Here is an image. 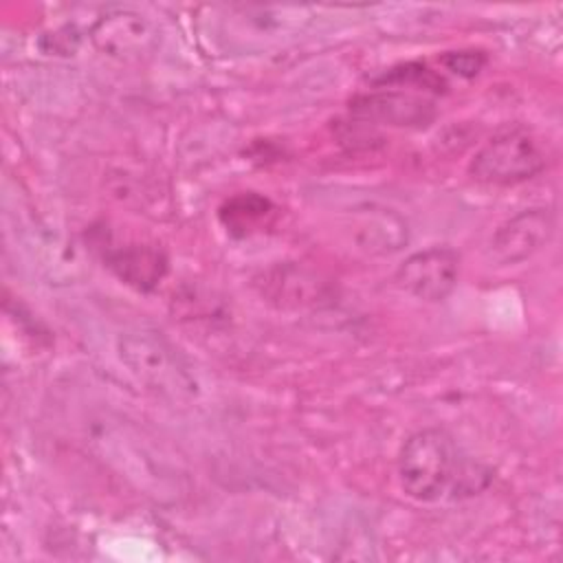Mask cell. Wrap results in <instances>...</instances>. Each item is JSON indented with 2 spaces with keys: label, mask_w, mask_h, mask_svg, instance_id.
<instances>
[{
  "label": "cell",
  "mask_w": 563,
  "mask_h": 563,
  "mask_svg": "<svg viewBox=\"0 0 563 563\" xmlns=\"http://www.w3.org/2000/svg\"><path fill=\"white\" fill-rule=\"evenodd\" d=\"M396 471L402 493L422 504L473 497L493 479L488 466L464 453L453 435L438 427L420 429L402 442Z\"/></svg>",
  "instance_id": "obj_1"
},
{
  "label": "cell",
  "mask_w": 563,
  "mask_h": 563,
  "mask_svg": "<svg viewBox=\"0 0 563 563\" xmlns=\"http://www.w3.org/2000/svg\"><path fill=\"white\" fill-rule=\"evenodd\" d=\"M545 167L537 141L521 128H510L488 139L471 158L468 174L484 185H519Z\"/></svg>",
  "instance_id": "obj_2"
},
{
  "label": "cell",
  "mask_w": 563,
  "mask_h": 563,
  "mask_svg": "<svg viewBox=\"0 0 563 563\" xmlns=\"http://www.w3.org/2000/svg\"><path fill=\"white\" fill-rule=\"evenodd\" d=\"M119 354L141 383L161 394L176 398L191 387L187 367L176 350L152 332L125 334L119 343Z\"/></svg>",
  "instance_id": "obj_3"
},
{
  "label": "cell",
  "mask_w": 563,
  "mask_h": 563,
  "mask_svg": "<svg viewBox=\"0 0 563 563\" xmlns=\"http://www.w3.org/2000/svg\"><path fill=\"white\" fill-rule=\"evenodd\" d=\"M460 277V255L449 246H429L411 253L396 268V284L407 295L438 303L444 301Z\"/></svg>",
  "instance_id": "obj_4"
},
{
  "label": "cell",
  "mask_w": 563,
  "mask_h": 563,
  "mask_svg": "<svg viewBox=\"0 0 563 563\" xmlns=\"http://www.w3.org/2000/svg\"><path fill=\"white\" fill-rule=\"evenodd\" d=\"M554 231V216L545 207H532L501 222L488 244V255L497 266H512L541 251Z\"/></svg>",
  "instance_id": "obj_5"
},
{
  "label": "cell",
  "mask_w": 563,
  "mask_h": 563,
  "mask_svg": "<svg viewBox=\"0 0 563 563\" xmlns=\"http://www.w3.org/2000/svg\"><path fill=\"white\" fill-rule=\"evenodd\" d=\"M354 117L391 125V128H427L435 119V106L427 95L413 90H372L354 97L350 101Z\"/></svg>",
  "instance_id": "obj_6"
},
{
  "label": "cell",
  "mask_w": 563,
  "mask_h": 563,
  "mask_svg": "<svg viewBox=\"0 0 563 563\" xmlns=\"http://www.w3.org/2000/svg\"><path fill=\"white\" fill-rule=\"evenodd\" d=\"M95 44L114 57H139L154 44L152 24L134 11H112L92 26Z\"/></svg>",
  "instance_id": "obj_7"
},
{
  "label": "cell",
  "mask_w": 563,
  "mask_h": 563,
  "mask_svg": "<svg viewBox=\"0 0 563 563\" xmlns=\"http://www.w3.org/2000/svg\"><path fill=\"white\" fill-rule=\"evenodd\" d=\"M106 266L128 286L147 292L167 275V255L158 246L128 244L106 251Z\"/></svg>",
  "instance_id": "obj_8"
},
{
  "label": "cell",
  "mask_w": 563,
  "mask_h": 563,
  "mask_svg": "<svg viewBox=\"0 0 563 563\" xmlns=\"http://www.w3.org/2000/svg\"><path fill=\"white\" fill-rule=\"evenodd\" d=\"M262 295L282 308L314 306L325 297V284L297 264H282L262 275Z\"/></svg>",
  "instance_id": "obj_9"
},
{
  "label": "cell",
  "mask_w": 563,
  "mask_h": 563,
  "mask_svg": "<svg viewBox=\"0 0 563 563\" xmlns=\"http://www.w3.org/2000/svg\"><path fill=\"white\" fill-rule=\"evenodd\" d=\"M271 211H273V205L268 198L246 191L229 198L220 207V220L229 233L249 235L266 220V216H271Z\"/></svg>",
  "instance_id": "obj_10"
},
{
  "label": "cell",
  "mask_w": 563,
  "mask_h": 563,
  "mask_svg": "<svg viewBox=\"0 0 563 563\" xmlns=\"http://www.w3.org/2000/svg\"><path fill=\"white\" fill-rule=\"evenodd\" d=\"M358 238L363 246L378 249V251H396L402 242H407V229L405 224L389 211L380 209L378 213L369 216V222L363 224L358 231Z\"/></svg>",
  "instance_id": "obj_11"
},
{
  "label": "cell",
  "mask_w": 563,
  "mask_h": 563,
  "mask_svg": "<svg viewBox=\"0 0 563 563\" xmlns=\"http://www.w3.org/2000/svg\"><path fill=\"white\" fill-rule=\"evenodd\" d=\"M446 70L460 77H475L486 66V55L482 51H453L440 59Z\"/></svg>",
  "instance_id": "obj_12"
}]
</instances>
